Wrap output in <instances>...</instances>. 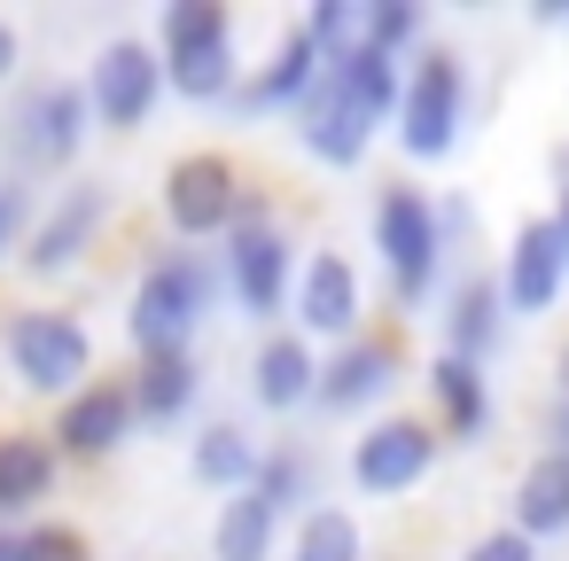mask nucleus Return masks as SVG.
Listing matches in <instances>:
<instances>
[{
	"mask_svg": "<svg viewBox=\"0 0 569 561\" xmlns=\"http://www.w3.org/2000/svg\"><path fill=\"white\" fill-rule=\"evenodd\" d=\"M219 297H227L219 258H203V250H188V242L149 250L141 273H133V297H126L133 359H149V351H196V328L219 312Z\"/></svg>",
	"mask_w": 569,
	"mask_h": 561,
	"instance_id": "nucleus-1",
	"label": "nucleus"
},
{
	"mask_svg": "<svg viewBox=\"0 0 569 561\" xmlns=\"http://www.w3.org/2000/svg\"><path fill=\"white\" fill-rule=\"evenodd\" d=\"M0 367L24 398H79L94 382V328L71 312V304H17L0 320Z\"/></svg>",
	"mask_w": 569,
	"mask_h": 561,
	"instance_id": "nucleus-2",
	"label": "nucleus"
},
{
	"mask_svg": "<svg viewBox=\"0 0 569 561\" xmlns=\"http://www.w3.org/2000/svg\"><path fill=\"white\" fill-rule=\"evenodd\" d=\"M94 102H87V79H24L17 102H9V126H0V141H9L17 157V180H48V172H71L94 141Z\"/></svg>",
	"mask_w": 569,
	"mask_h": 561,
	"instance_id": "nucleus-3",
	"label": "nucleus"
},
{
	"mask_svg": "<svg viewBox=\"0 0 569 561\" xmlns=\"http://www.w3.org/2000/svg\"><path fill=\"white\" fill-rule=\"evenodd\" d=\"M157 56H164V87L180 102H234V87H242L227 0H164L157 9Z\"/></svg>",
	"mask_w": 569,
	"mask_h": 561,
	"instance_id": "nucleus-4",
	"label": "nucleus"
},
{
	"mask_svg": "<svg viewBox=\"0 0 569 561\" xmlns=\"http://www.w3.org/2000/svg\"><path fill=\"white\" fill-rule=\"evenodd\" d=\"M375 250H382V273H390L398 312H421V304L437 297V273H445V250H452L445 203H437L429 188L390 180V188L375 196Z\"/></svg>",
	"mask_w": 569,
	"mask_h": 561,
	"instance_id": "nucleus-5",
	"label": "nucleus"
},
{
	"mask_svg": "<svg viewBox=\"0 0 569 561\" xmlns=\"http://www.w3.org/2000/svg\"><path fill=\"white\" fill-rule=\"evenodd\" d=\"M390 126H398V149H406L413 164H445V157L460 149V133H468V63L429 40V48L406 63V102H398Z\"/></svg>",
	"mask_w": 569,
	"mask_h": 561,
	"instance_id": "nucleus-6",
	"label": "nucleus"
},
{
	"mask_svg": "<svg viewBox=\"0 0 569 561\" xmlns=\"http://www.w3.org/2000/svg\"><path fill=\"white\" fill-rule=\"evenodd\" d=\"M110 219H118V196H110V180H63L48 203H40V219H32V234H24V273L32 281H71L94 250H102V234H110Z\"/></svg>",
	"mask_w": 569,
	"mask_h": 561,
	"instance_id": "nucleus-7",
	"label": "nucleus"
},
{
	"mask_svg": "<svg viewBox=\"0 0 569 561\" xmlns=\"http://www.w3.org/2000/svg\"><path fill=\"white\" fill-rule=\"evenodd\" d=\"M234 203H242V172L227 149H188L164 164V188H157V211L172 227V242H227L234 234Z\"/></svg>",
	"mask_w": 569,
	"mask_h": 561,
	"instance_id": "nucleus-8",
	"label": "nucleus"
},
{
	"mask_svg": "<svg viewBox=\"0 0 569 561\" xmlns=\"http://www.w3.org/2000/svg\"><path fill=\"white\" fill-rule=\"evenodd\" d=\"M219 273H227V297H234L242 320H281V312L297 304V273H305L289 219H273V227H234V234L219 242Z\"/></svg>",
	"mask_w": 569,
	"mask_h": 561,
	"instance_id": "nucleus-9",
	"label": "nucleus"
},
{
	"mask_svg": "<svg viewBox=\"0 0 569 561\" xmlns=\"http://www.w3.org/2000/svg\"><path fill=\"white\" fill-rule=\"evenodd\" d=\"M87 102H94L102 133H141L157 118V102H164V56H157V40H141V32L102 40L94 63H87Z\"/></svg>",
	"mask_w": 569,
	"mask_h": 561,
	"instance_id": "nucleus-10",
	"label": "nucleus"
},
{
	"mask_svg": "<svg viewBox=\"0 0 569 561\" xmlns=\"http://www.w3.org/2000/svg\"><path fill=\"white\" fill-rule=\"evenodd\" d=\"M437 444H445L437 421H421V413H375V421L351 437L343 475H351V491H367V499H398V491H413V483L437 468Z\"/></svg>",
	"mask_w": 569,
	"mask_h": 561,
	"instance_id": "nucleus-11",
	"label": "nucleus"
},
{
	"mask_svg": "<svg viewBox=\"0 0 569 561\" xmlns=\"http://www.w3.org/2000/svg\"><path fill=\"white\" fill-rule=\"evenodd\" d=\"M328 79V56H320V40L305 32V24H281V40L242 71V87H234V110L242 118H297L305 102H312V87Z\"/></svg>",
	"mask_w": 569,
	"mask_h": 561,
	"instance_id": "nucleus-12",
	"label": "nucleus"
},
{
	"mask_svg": "<svg viewBox=\"0 0 569 561\" xmlns=\"http://www.w3.org/2000/svg\"><path fill=\"white\" fill-rule=\"evenodd\" d=\"M133 429H141V413H133L126 374H94L79 398H63V405L48 413V437H56L63 460H110V452L133 444Z\"/></svg>",
	"mask_w": 569,
	"mask_h": 561,
	"instance_id": "nucleus-13",
	"label": "nucleus"
},
{
	"mask_svg": "<svg viewBox=\"0 0 569 561\" xmlns=\"http://www.w3.org/2000/svg\"><path fill=\"white\" fill-rule=\"evenodd\" d=\"M297 328L312 343H328V351L367 335V281H359V266L343 250H312L305 258V273H297Z\"/></svg>",
	"mask_w": 569,
	"mask_h": 561,
	"instance_id": "nucleus-14",
	"label": "nucleus"
},
{
	"mask_svg": "<svg viewBox=\"0 0 569 561\" xmlns=\"http://www.w3.org/2000/svg\"><path fill=\"white\" fill-rule=\"evenodd\" d=\"M499 289H507V312H515V320H546V312L561 304V289H569V250H561L553 211H538V219L515 227V242H507V258H499Z\"/></svg>",
	"mask_w": 569,
	"mask_h": 561,
	"instance_id": "nucleus-15",
	"label": "nucleus"
},
{
	"mask_svg": "<svg viewBox=\"0 0 569 561\" xmlns=\"http://www.w3.org/2000/svg\"><path fill=\"white\" fill-rule=\"evenodd\" d=\"M63 452L48 429H0V530H32L63 491Z\"/></svg>",
	"mask_w": 569,
	"mask_h": 561,
	"instance_id": "nucleus-16",
	"label": "nucleus"
},
{
	"mask_svg": "<svg viewBox=\"0 0 569 561\" xmlns=\"http://www.w3.org/2000/svg\"><path fill=\"white\" fill-rule=\"evenodd\" d=\"M289 126H297V149H305L312 164H328V172H359L367 149H375V126H382V118H367V110L336 87V71H328V79L312 87V102H305Z\"/></svg>",
	"mask_w": 569,
	"mask_h": 561,
	"instance_id": "nucleus-17",
	"label": "nucleus"
},
{
	"mask_svg": "<svg viewBox=\"0 0 569 561\" xmlns=\"http://www.w3.org/2000/svg\"><path fill=\"white\" fill-rule=\"evenodd\" d=\"M320 343L305 328H266V343L250 351V405L258 413H305L320 405Z\"/></svg>",
	"mask_w": 569,
	"mask_h": 561,
	"instance_id": "nucleus-18",
	"label": "nucleus"
},
{
	"mask_svg": "<svg viewBox=\"0 0 569 561\" xmlns=\"http://www.w3.org/2000/svg\"><path fill=\"white\" fill-rule=\"evenodd\" d=\"M398 374H406L398 343L382 328H367V335H351V343H336L320 359V413H367V405H382L398 390Z\"/></svg>",
	"mask_w": 569,
	"mask_h": 561,
	"instance_id": "nucleus-19",
	"label": "nucleus"
},
{
	"mask_svg": "<svg viewBox=\"0 0 569 561\" xmlns=\"http://www.w3.org/2000/svg\"><path fill=\"white\" fill-rule=\"evenodd\" d=\"M126 390H133L141 429H172V421H188L196 398H203V359H196V351H149V359L126 367Z\"/></svg>",
	"mask_w": 569,
	"mask_h": 561,
	"instance_id": "nucleus-20",
	"label": "nucleus"
},
{
	"mask_svg": "<svg viewBox=\"0 0 569 561\" xmlns=\"http://www.w3.org/2000/svg\"><path fill=\"white\" fill-rule=\"evenodd\" d=\"M421 382H429L437 429H445L452 444H483V437H491V382H483V367H476V359L437 351V359L421 367Z\"/></svg>",
	"mask_w": 569,
	"mask_h": 561,
	"instance_id": "nucleus-21",
	"label": "nucleus"
},
{
	"mask_svg": "<svg viewBox=\"0 0 569 561\" xmlns=\"http://www.w3.org/2000/svg\"><path fill=\"white\" fill-rule=\"evenodd\" d=\"M507 289H499V273H460L452 281V297H445V351H460V359H491L499 351V335H507Z\"/></svg>",
	"mask_w": 569,
	"mask_h": 561,
	"instance_id": "nucleus-22",
	"label": "nucleus"
},
{
	"mask_svg": "<svg viewBox=\"0 0 569 561\" xmlns=\"http://www.w3.org/2000/svg\"><path fill=\"white\" fill-rule=\"evenodd\" d=\"M258 468H266V444H258L250 421H203V429L188 437V475H196L203 491H219V499L258 491Z\"/></svg>",
	"mask_w": 569,
	"mask_h": 561,
	"instance_id": "nucleus-23",
	"label": "nucleus"
},
{
	"mask_svg": "<svg viewBox=\"0 0 569 561\" xmlns=\"http://www.w3.org/2000/svg\"><path fill=\"white\" fill-rule=\"evenodd\" d=\"M515 530L530 545H546V538L569 530V452L546 444V452L522 460V475H515Z\"/></svg>",
	"mask_w": 569,
	"mask_h": 561,
	"instance_id": "nucleus-24",
	"label": "nucleus"
},
{
	"mask_svg": "<svg viewBox=\"0 0 569 561\" xmlns=\"http://www.w3.org/2000/svg\"><path fill=\"white\" fill-rule=\"evenodd\" d=\"M289 545H281V507L273 499H258V491H234V499H219V514H211V561H281Z\"/></svg>",
	"mask_w": 569,
	"mask_h": 561,
	"instance_id": "nucleus-25",
	"label": "nucleus"
},
{
	"mask_svg": "<svg viewBox=\"0 0 569 561\" xmlns=\"http://www.w3.org/2000/svg\"><path fill=\"white\" fill-rule=\"evenodd\" d=\"M328 71H336V87H343L367 118H382V126L398 118V102H406V63H398V56H382V48L367 40L359 56H343V63H328Z\"/></svg>",
	"mask_w": 569,
	"mask_h": 561,
	"instance_id": "nucleus-26",
	"label": "nucleus"
},
{
	"mask_svg": "<svg viewBox=\"0 0 569 561\" xmlns=\"http://www.w3.org/2000/svg\"><path fill=\"white\" fill-rule=\"evenodd\" d=\"M258 499H273V507H281V522H289V514L305 522L312 507H328V499H320V460H312V444H266Z\"/></svg>",
	"mask_w": 569,
	"mask_h": 561,
	"instance_id": "nucleus-27",
	"label": "nucleus"
},
{
	"mask_svg": "<svg viewBox=\"0 0 569 561\" xmlns=\"http://www.w3.org/2000/svg\"><path fill=\"white\" fill-rule=\"evenodd\" d=\"M281 561H367V530H359L351 507H312Z\"/></svg>",
	"mask_w": 569,
	"mask_h": 561,
	"instance_id": "nucleus-28",
	"label": "nucleus"
},
{
	"mask_svg": "<svg viewBox=\"0 0 569 561\" xmlns=\"http://www.w3.org/2000/svg\"><path fill=\"white\" fill-rule=\"evenodd\" d=\"M367 40H375L382 56L413 63V56L429 48V9H421V0H367Z\"/></svg>",
	"mask_w": 569,
	"mask_h": 561,
	"instance_id": "nucleus-29",
	"label": "nucleus"
},
{
	"mask_svg": "<svg viewBox=\"0 0 569 561\" xmlns=\"http://www.w3.org/2000/svg\"><path fill=\"white\" fill-rule=\"evenodd\" d=\"M297 24L320 40V56H328V63H343V56H359V48H367V0H312Z\"/></svg>",
	"mask_w": 569,
	"mask_h": 561,
	"instance_id": "nucleus-30",
	"label": "nucleus"
},
{
	"mask_svg": "<svg viewBox=\"0 0 569 561\" xmlns=\"http://www.w3.org/2000/svg\"><path fill=\"white\" fill-rule=\"evenodd\" d=\"M32 219H40V203H32V180L0 172V273H9V266L24 258V234H32Z\"/></svg>",
	"mask_w": 569,
	"mask_h": 561,
	"instance_id": "nucleus-31",
	"label": "nucleus"
},
{
	"mask_svg": "<svg viewBox=\"0 0 569 561\" xmlns=\"http://www.w3.org/2000/svg\"><path fill=\"white\" fill-rule=\"evenodd\" d=\"M24 561H94V538L79 522H63V514H40L24 530Z\"/></svg>",
	"mask_w": 569,
	"mask_h": 561,
	"instance_id": "nucleus-32",
	"label": "nucleus"
},
{
	"mask_svg": "<svg viewBox=\"0 0 569 561\" xmlns=\"http://www.w3.org/2000/svg\"><path fill=\"white\" fill-rule=\"evenodd\" d=\"M460 561H538V545L507 522V530H483V538H468L460 545Z\"/></svg>",
	"mask_w": 569,
	"mask_h": 561,
	"instance_id": "nucleus-33",
	"label": "nucleus"
},
{
	"mask_svg": "<svg viewBox=\"0 0 569 561\" xmlns=\"http://www.w3.org/2000/svg\"><path fill=\"white\" fill-rule=\"evenodd\" d=\"M17 63H24V32H17L9 17H0V87L17 79Z\"/></svg>",
	"mask_w": 569,
	"mask_h": 561,
	"instance_id": "nucleus-34",
	"label": "nucleus"
},
{
	"mask_svg": "<svg viewBox=\"0 0 569 561\" xmlns=\"http://www.w3.org/2000/svg\"><path fill=\"white\" fill-rule=\"evenodd\" d=\"M546 444L569 452V398H553V413H546Z\"/></svg>",
	"mask_w": 569,
	"mask_h": 561,
	"instance_id": "nucleus-35",
	"label": "nucleus"
},
{
	"mask_svg": "<svg viewBox=\"0 0 569 561\" xmlns=\"http://www.w3.org/2000/svg\"><path fill=\"white\" fill-rule=\"evenodd\" d=\"M0 561H24V530H0Z\"/></svg>",
	"mask_w": 569,
	"mask_h": 561,
	"instance_id": "nucleus-36",
	"label": "nucleus"
},
{
	"mask_svg": "<svg viewBox=\"0 0 569 561\" xmlns=\"http://www.w3.org/2000/svg\"><path fill=\"white\" fill-rule=\"evenodd\" d=\"M553 227H561V250H569V188L553 196Z\"/></svg>",
	"mask_w": 569,
	"mask_h": 561,
	"instance_id": "nucleus-37",
	"label": "nucleus"
}]
</instances>
